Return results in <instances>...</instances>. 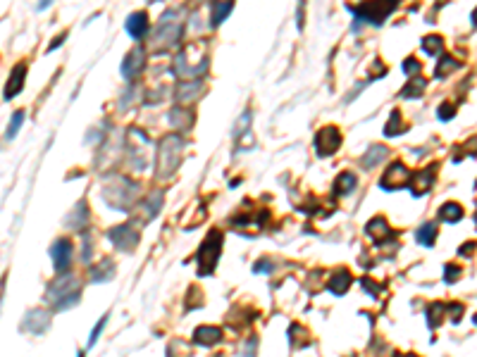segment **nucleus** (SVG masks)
Here are the masks:
<instances>
[{"mask_svg": "<svg viewBox=\"0 0 477 357\" xmlns=\"http://www.w3.org/2000/svg\"><path fill=\"white\" fill-rule=\"evenodd\" d=\"M46 300H50L53 303L55 310H67V307H72V305L79 303V281L74 279V276H60V279H55L50 286H48V295Z\"/></svg>", "mask_w": 477, "mask_h": 357, "instance_id": "nucleus-1", "label": "nucleus"}, {"mask_svg": "<svg viewBox=\"0 0 477 357\" xmlns=\"http://www.w3.org/2000/svg\"><path fill=\"white\" fill-rule=\"evenodd\" d=\"M181 138L179 136H165L163 143H160V150H157V176L167 178L177 167H179L181 160Z\"/></svg>", "mask_w": 477, "mask_h": 357, "instance_id": "nucleus-2", "label": "nucleus"}, {"mask_svg": "<svg viewBox=\"0 0 477 357\" xmlns=\"http://www.w3.org/2000/svg\"><path fill=\"white\" fill-rule=\"evenodd\" d=\"M219 250H222V233L210 231L208 238L203 241V245H201V250H198V272H201V276L212 274V269H215V264L219 260Z\"/></svg>", "mask_w": 477, "mask_h": 357, "instance_id": "nucleus-3", "label": "nucleus"}, {"mask_svg": "<svg viewBox=\"0 0 477 357\" xmlns=\"http://www.w3.org/2000/svg\"><path fill=\"white\" fill-rule=\"evenodd\" d=\"M394 8H396V0H375V3H368V5H360V8L353 10L351 12L356 17H358V22H370L375 24V26H379V24L387 19V17L394 12Z\"/></svg>", "mask_w": 477, "mask_h": 357, "instance_id": "nucleus-4", "label": "nucleus"}, {"mask_svg": "<svg viewBox=\"0 0 477 357\" xmlns=\"http://www.w3.org/2000/svg\"><path fill=\"white\" fill-rule=\"evenodd\" d=\"M339 146H341V133L336 131L334 126H325V129H320L317 136H315V150H317L320 157L332 155Z\"/></svg>", "mask_w": 477, "mask_h": 357, "instance_id": "nucleus-5", "label": "nucleus"}, {"mask_svg": "<svg viewBox=\"0 0 477 357\" xmlns=\"http://www.w3.org/2000/svg\"><path fill=\"white\" fill-rule=\"evenodd\" d=\"M124 186H126V181H117L115 186H110L108 191H105V200H108L112 207H117V210H126L134 200V193H136V184H134L129 191H124Z\"/></svg>", "mask_w": 477, "mask_h": 357, "instance_id": "nucleus-6", "label": "nucleus"}, {"mask_svg": "<svg viewBox=\"0 0 477 357\" xmlns=\"http://www.w3.org/2000/svg\"><path fill=\"white\" fill-rule=\"evenodd\" d=\"M108 238H110V243H115L119 250H134L136 248V243H139V233L134 231L132 226H115V229H110L108 231Z\"/></svg>", "mask_w": 477, "mask_h": 357, "instance_id": "nucleus-7", "label": "nucleus"}, {"mask_svg": "<svg viewBox=\"0 0 477 357\" xmlns=\"http://www.w3.org/2000/svg\"><path fill=\"white\" fill-rule=\"evenodd\" d=\"M406 184H410V174H408V169L401 162H394L391 164V169L384 174L382 188L384 191H396V188L406 186Z\"/></svg>", "mask_w": 477, "mask_h": 357, "instance_id": "nucleus-8", "label": "nucleus"}, {"mask_svg": "<svg viewBox=\"0 0 477 357\" xmlns=\"http://www.w3.org/2000/svg\"><path fill=\"white\" fill-rule=\"evenodd\" d=\"M50 257H53L55 269H57V272H65V269L70 267V257H72V245H70V241H65V238L55 241L53 248H50Z\"/></svg>", "mask_w": 477, "mask_h": 357, "instance_id": "nucleus-9", "label": "nucleus"}, {"mask_svg": "<svg viewBox=\"0 0 477 357\" xmlns=\"http://www.w3.org/2000/svg\"><path fill=\"white\" fill-rule=\"evenodd\" d=\"M124 29L132 39H143L146 31H148V17H146V12H134V15H129Z\"/></svg>", "mask_w": 477, "mask_h": 357, "instance_id": "nucleus-10", "label": "nucleus"}, {"mask_svg": "<svg viewBox=\"0 0 477 357\" xmlns=\"http://www.w3.org/2000/svg\"><path fill=\"white\" fill-rule=\"evenodd\" d=\"M143 48L141 46H136L132 50V53L124 57V62H122V74H124V79H134V74L141 69V64H143Z\"/></svg>", "mask_w": 477, "mask_h": 357, "instance_id": "nucleus-11", "label": "nucleus"}, {"mask_svg": "<svg viewBox=\"0 0 477 357\" xmlns=\"http://www.w3.org/2000/svg\"><path fill=\"white\" fill-rule=\"evenodd\" d=\"M24 74H26V64L19 62L12 69V74H10L8 79V86H5V100H10V98H15L19 91H22V81H24Z\"/></svg>", "mask_w": 477, "mask_h": 357, "instance_id": "nucleus-12", "label": "nucleus"}, {"mask_svg": "<svg viewBox=\"0 0 477 357\" xmlns=\"http://www.w3.org/2000/svg\"><path fill=\"white\" fill-rule=\"evenodd\" d=\"M48 326H50V317H48L46 312L34 310V312H29V317L24 319V329H29L31 334H43Z\"/></svg>", "mask_w": 477, "mask_h": 357, "instance_id": "nucleus-13", "label": "nucleus"}, {"mask_svg": "<svg viewBox=\"0 0 477 357\" xmlns=\"http://www.w3.org/2000/svg\"><path fill=\"white\" fill-rule=\"evenodd\" d=\"M365 229H368L370 238H375V243H382V241H387L389 236H394V233L389 231V224H387V219H384V217L372 219V222H370Z\"/></svg>", "mask_w": 477, "mask_h": 357, "instance_id": "nucleus-14", "label": "nucleus"}, {"mask_svg": "<svg viewBox=\"0 0 477 357\" xmlns=\"http://www.w3.org/2000/svg\"><path fill=\"white\" fill-rule=\"evenodd\" d=\"M219 338H222V331L215 329V326H201V329H196L194 334V341L198 345H215Z\"/></svg>", "mask_w": 477, "mask_h": 357, "instance_id": "nucleus-15", "label": "nucleus"}, {"mask_svg": "<svg viewBox=\"0 0 477 357\" xmlns=\"http://www.w3.org/2000/svg\"><path fill=\"white\" fill-rule=\"evenodd\" d=\"M389 157V150L384 146H372L365 153V157H363V167H375V164H379L382 160H387Z\"/></svg>", "mask_w": 477, "mask_h": 357, "instance_id": "nucleus-16", "label": "nucleus"}, {"mask_svg": "<svg viewBox=\"0 0 477 357\" xmlns=\"http://www.w3.org/2000/svg\"><path fill=\"white\" fill-rule=\"evenodd\" d=\"M430 186H432V174L427 169H425L423 174H418L415 178H410V193L418 195V198H420Z\"/></svg>", "mask_w": 477, "mask_h": 357, "instance_id": "nucleus-17", "label": "nucleus"}, {"mask_svg": "<svg viewBox=\"0 0 477 357\" xmlns=\"http://www.w3.org/2000/svg\"><path fill=\"white\" fill-rule=\"evenodd\" d=\"M348 286H351V274L348 272H336L334 276H332V281H329V288H332L336 295H344L346 291H348Z\"/></svg>", "mask_w": 477, "mask_h": 357, "instance_id": "nucleus-18", "label": "nucleus"}, {"mask_svg": "<svg viewBox=\"0 0 477 357\" xmlns=\"http://www.w3.org/2000/svg\"><path fill=\"white\" fill-rule=\"evenodd\" d=\"M232 12V0H222V3H215L212 8V26H219Z\"/></svg>", "mask_w": 477, "mask_h": 357, "instance_id": "nucleus-19", "label": "nucleus"}, {"mask_svg": "<svg viewBox=\"0 0 477 357\" xmlns=\"http://www.w3.org/2000/svg\"><path fill=\"white\" fill-rule=\"evenodd\" d=\"M112 274H115V264H112V260H103L98 267H93L91 269V281H103V279H112Z\"/></svg>", "mask_w": 477, "mask_h": 357, "instance_id": "nucleus-20", "label": "nucleus"}, {"mask_svg": "<svg viewBox=\"0 0 477 357\" xmlns=\"http://www.w3.org/2000/svg\"><path fill=\"white\" fill-rule=\"evenodd\" d=\"M439 217L444 219V222H458L463 217V207L456 205V202H446L444 207L439 210Z\"/></svg>", "mask_w": 477, "mask_h": 357, "instance_id": "nucleus-21", "label": "nucleus"}, {"mask_svg": "<svg viewBox=\"0 0 477 357\" xmlns=\"http://www.w3.org/2000/svg\"><path fill=\"white\" fill-rule=\"evenodd\" d=\"M434 236H437V226L434 224H423L418 229V243L420 245H434Z\"/></svg>", "mask_w": 477, "mask_h": 357, "instance_id": "nucleus-22", "label": "nucleus"}, {"mask_svg": "<svg viewBox=\"0 0 477 357\" xmlns=\"http://www.w3.org/2000/svg\"><path fill=\"white\" fill-rule=\"evenodd\" d=\"M351 188H356V176L353 174H348V171H344L341 176L336 178V186H334V191L339 195H346Z\"/></svg>", "mask_w": 477, "mask_h": 357, "instance_id": "nucleus-23", "label": "nucleus"}, {"mask_svg": "<svg viewBox=\"0 0 477 357\" xmlns=\"http://www.w3.org/2000/svg\"><path fill=\"white\" fill-rule=\"evenodd\" d=\"M86 205H84V202H79V205H77V207H74V212H72V217L70 219H67V226H72V229H79V226H81V224H84V222H86Z\"/></svg>", "mask_w": 477, "mask_h": 357, "instance_id": "nucleus-24", "label": "nucleus"}, {"mask_svg": "<svg viewBox=\"0 0 477 357\" xmlns=\"http://www.w3.org/2000/svg\"><path fill=\"white\" fill-rule=\"evenodd\" d=\"M196 93H201V84H198V81H191V84H181L179 86L177 98H179V102H188Z\"/></svg>", "mask_w": 477, "mask_h": 357, "instance_id": "nucleus-25", "label": "nucleus"}, {"mask_svg": "<svg viewBox=\"0 0 477 357\" xmlns=\"http://www.w3.org/2000/svg\"><path fill=\"white\" fill-rule=\"evenodd\" d=\"M160 205H163V195L160 193H153L146 200V219H153L157 215V210H160Z\"/></svg>", "mask_w": 477, "mask_h": 357, "instance_id": "nucleus-26", "label": "nucleus"}, {"mask_svg": "<svg viewBox=\"0 0 477 357\" xmlns=\"http://www.w3.org/2000/svg\"><path fill=\"white\" fill-rule=\"evenodd\" d=\"M22 122H24V112H22V110H17L15 115H12V122H10V129H8V133H5V138H8V140L15 138L17 131L22 129Z\"/></svg>", "mask_w": 477, "mask_h": 357, "instance_id": "nucleus-27", "label": "nucleus"}, {"mask_svg": "<svg viewBox=\"0 0 477 357\" xmlns=\"http://www.w3.org/2000/svg\"><path fill=\"white\" fill-rule=\"evenodd\" d=\"M399 122H401V115H399V110H394V115H391V119H389V124H387V129H384V133L387 136H399L406 126H399Z\"/></svg>", "mask_w": 477, "mask_h": 357, "instance_id": "nucleus-28", "label": "nucleus"}, {"mask_svg": "<svg viewBox=\"0 0 477 357\" xmlns=\"http://www.w3.org/2000/svg\"><path fill=\"white\" fill-rule=\"evenodd\" d=\"M423 88H425V81H423V79H415L413 86L408 84L406 88L401 91V95H403V98H418V95L423 93Z\"/></svg>", "mask_w": 477, "mask_h": 357, "instance_id": "nucleus-29", "label": "nucleus"}, {"mask_svg": "<svg viewBox=\"0 0 477 357\" xmlns=\"http://www.w3.org/2000/svg\"><path fill=\"white\" fill-rule=\"evenodd\" d=\"M441 50V39L439 36H432V39H425V53L437 55Z\"/></svg>", "mask_w": 477, "mask_h": 357, "instance_id": "nucleus-30", "label": "nucleus"}, {"mask_svg": "<svg viewBox=\"0 0 477 357\" xmlns=\"http://www.w3.org/2000/svg\"><path fill=\"white\" fill-rule=\"evenodd\" d=\"M105 322H108V314L98 319V324L93 326V331H91V338H88V348H91V345L98 341V336H101V331H103V326H105Z\"/></svg>", "mask_w": 477, "mask_h": 357, "instance_id": "nucleus-31", "label": "nucleus"}, {"mask_svg": "<svg viewBox=\"0 0 477 357\" xmlns=\"http://www.w3.org/2000/svg\"><path fill=\"white\" fill-rule=\"evenodd\" d=\"M253 269H256V274H270L274 269V264L270 262V260H260V262H256Z\"/></svg>", "mask_w": 477, "mask_h": 357, "instance_id": "nucleus-32", "label": "nucleus"}, {"mask_svg": "<svg viewBox=\"0 0 477 357\" xmlns=\"http://www.w3.org/2000/svg\"><path fill=\"white\" fill-rule=\"evenodd\" d=\"M441 310H444L441 305H432L430 314H427V317H430V324H432V326H437V324H439V319H441Z\"/></svg>", "mask_w": 477, "mask_h": 357, "instance_id": "nucleus-33", "label": "nucleus"}, {"mask_svg": "<svg viewBox=\"0 0 477 357\" xmlns=\"http://www.w3.org/2000/svg\"><path fill=\"white\" fill-rule=\"evenodd\" d=\"M403 72H406V74H418V72H420V64H418V60L408 57L406 62H403Z\"/></svg>", "mask_w": 477, "mask_h": 357, "instance_id": "nucleus-34", "label": "nucleus"}, {"mask_svg": "<svg viewBox=\"0 0 477 357\" xmlns=\"http://www.w3.org/2000/svg\"><path fill=\"white\" fill-rule=\"evenodd\" d=\"M256 345H258V338H250V341L246 343V348H243L241 355L243 357H253V355H256Z\"/></svg>", "mask_w": 477, "mask_h": 357, "instance_id": "nucleus-35", "label": "nucleus"}, {"mask_svg": "<svg viewBox=\"0 0 477 357\" xmlns=\"http://www.w3.org/2000/svg\"><path fill=\"white\" fill-rule=\"evenodd\" d=\"M458 272H461V269H458V267H454V264H451V267H446V281H456V279H458Z\"/></svg>", "mask_w": 477, "mask_h": 357, "instance_id": "nucleus-36", "label": "nucleus"}, {"mask_svg": "<svg viewBox=\"0 0 477 357\" xmlns=\"http://www.w3.org/2000/svg\"><path fill=\"white\" fill-rule=\"evenodd\" d=\"M65 39H67V31H62V33H60V36H57V39H55L53 43L48 46V50H55V48H60V43H62Z\"/></svg>", "mask_w": 477, "mask_h": 357, "instance_id": "nucleus-37", "label": "nucleus"}, {"mask_svg": "<svg viewBox=\"0 0 477 357\" xmlns=\"http://www.w3.org/2000/svg\"><path fill=\"white\" fill-rule=\"evenodd\" d=\"M451 115H454V108H446L444 105V108L439 110V117H441V119H446V117H451Z\"/></svg>", "mask_w": 477, "mask_h": 357, "instance_id": "nucleus-38", "label": "nucleus"}, {"mask_svg": "<svg viewBox=\"0 0 477 357\" xmlns=\"http://www.w3.org/2000/svg\"><path fill=\"white\" fill-rule=\"evenodd\" d=\"M50 3H53V0H39V8H36V10H39V12H43V10H46Z\"/></svg>", "mask_w": 477, "mask_h": 357, "instance_id": "nucleus-39", "label": "nucleus"}]
</instances>
